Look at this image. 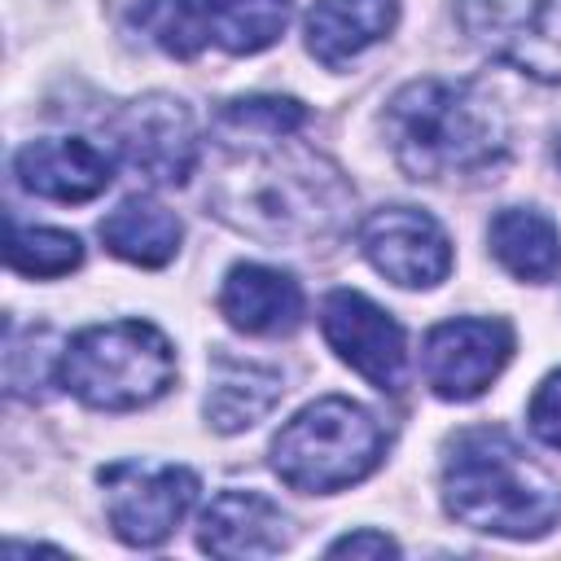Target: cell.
I'll return each instance as SVG.
<instances>
[{
  "instance_id": "1",
  "label": "cell",
  "mask_w": 561,
  "mask_h": 561,
  "mask_svg": "<svg viewBox=\"0 0 561 561\" xmlns=\"http://www.w3.org/2000/svg\"><path fill=\"white\" fill-rule=\"evenodd\" d=\"M210 210L267 245H316L351 224L355 188L320 149L298 136L224 145L206 193Z\"/></svg>"
},
{
  "instance_id": "2",
  "label": "cell",
  "mask_w": 561,
  "mask_h": 561,
  "mask_svg": "<svg viewBox=\"0 0 561 561\" xmlns=\"http://www.w3.org/2000/svg\"><path fill=\"white\" fill-rule=\"evenodd\" d=\"M386 145L421 184H473L504 167L508 118L491 92L465 79H412L381 114Z\"/></svg>"
},
{
  "instance_id": "3",
  "label": "cell",
  "mask_w": 561,
  "mask_h": 561,
  "mask_svg": "<svg viewBox=\"0 0 561 561\" xmlns=\"http://www.w3.org/2000/svg\"><path fill=\"white\" fill-rule=\"evenodd\" d=\"M443 508L482 535L539 539L561 522V482L504 430H465L447 443Z\"/></svg>"
},
{
  "instance_id": "4",
  "label": "cell",
  "mask_w": 561,
  "mask_h": 561,
  "mask_svg": "<svg viewBox=\"0 0 561 561\" xmlns=\"http://www.w3.org/2000/svg\"><path fill=\"white\" fill-rule=\"evenodd\" d=\"M57 386H66L83 408L136 412L175 386V351L149 320L92 324L61 346Z\"/></svg>"
},
{
  "instance_id": "5",
  "label": "cell",
  "mask_w": 561,
  "mask_h": 561,
  "mask_svg": "<svg viewBox=\"0 0 561 561\" xmlns=\"http://www.w3.org/2000/svg\"><path fill=\"white\" fill-rule=\"evenodd\" d=\"M386 456V430L377 416L342 394H324L294 412L272 438V469L285 486L307 495H333L364 482Z\"/></svg>"
},
{
  "instance_id": "6",
  "label": "cell",
  "mask_w": 561,
  "mask_h": 561,
  "mask_svg": "<svg viewBox=\"0 0 561 561\" xmlns=\"http://www.w3.org/2000/svg\"><path fill=\"white\" fill-rule=\"evenodd\" d=\"M105 486V517L110 530L127 548H158L175 535L197 500V473L184 465H145V460H114L96 473Z\"/></svg>"
},
{
  "instance_id": "7",
  "label": "cell",
  "mask_w": 561,
  "mask_h": 561,
  "mask_svg": "<svg viewBox=\"0 0 561 561\" xmlns=\"http://www.w3.org/2000/svg\"><path fill=\"white\" fill-rule=\"evenodd\" d=\"M465 35L535 83H561V0H460Z\"/></svg>"
},
{
  "instance_id": "8",
  "label": "cell",
  "mask_w": 561,
  "mask_h": 561,
  "mask_svg": "<svg viewBox=\"0 0 561 561\" xmlns=\"http://www.w3.org/2000/svg\"><path fill=\"white\" fill-rule=\"evenodd\" d=\"M114 145L149 184H184L197 167L202 136L193 110L171 92H145L114 114Z\"/></svg>"
},
{
  "instance_id": "9",
  "label": "cell",
  "mask_w": 561,
  "mask_h": 561,
  "mask_svg": "<svg viewBox=\"0 0 561 561\" xmlns=\"http://www.w3.org/2000/svg\"><path fill=\"white\" fill-rule=\"evenodd\" d=\"M320 329L324 342L337 351L346 368H355L368 386L394 394L408 381V333L403 324L364 298L359 289H333L320 302Z\"/></svg>"
},
{
  "instance_id": "10",
  "label": "cell",
  "mask_w": 561,
  "mask_h": 561,
  "mask_svg": "<svg viewBox=\"0 0 561 561\" xmlns=\"http://www.w3.org/2000/svg\"><path fill=\"white\" fill-rule=\"evenodd\" d=\"M508 355H513V329L504 320L460 316L430 329L421 351V373L438 399L469 403L504 373Z\"/></svg>"
},
{
  "instance_id": "11",
  "label": "cell",
  "mask_w": 561,
  "mask_h": 561,
  "mask_svg": "<svg viewBox=\"0 0 561 561\" xmlns=\"http://www.w3.org/2000/svg\"><path fill=\"white\" fill-rule=\"evenodd\" d=\"M359 254L403 289H434L451 272L443 224L416 206H381L359 224Z\"/></svg>"
},
{
  "instance_id": "12",
  "label": "cell",
  "mask_w": 561,
  "mask_h": 561,
  "mask_svg": "<svg viewBox=\"0 0 561 561\" xmlns=\"http://www.w3.org/2000/svg\"><path fill=\"white\" fill-rule=\"evenodd\" d=\"M294 543V517L263 491H219L197 522V548L228 561L276 557Z\"/></svg>"
},
{
  "instance_id": "13",
  "label": "cell",
  "mask_w": 561,
  "mask_h": 561,
  "mask_svg": "<svg viewBox=\"0 0 561 561\" xmlns=\"http://www.w3.org/2000/svg\"><path fill=\"white\" fill-rule=\"evenodd\" d=\"M13 175L26 193L48 202H92L110 188L114 162L105 149L79 136H44L26 140L13 153Z\"/></svg>"
},
{
  "instance_id": "14",
  "label": "cell",
  "mask_w": 561,
  "mask_h": 561,
  "mask_svg": "<svg viewBox=\"0 0 561 561\" xmlns=\"http://www.w3.org/2000/svg\"><path fill=\"white\" fill-rule=\"evenodd\" d=\"M219 316L250 337L294 333L302 324V289L289 272L267 263H237L219 285Z\"/></svg>"
},
{
  "instance_id": "15",
  "label": "cell",
  "mask_w": 561,
  "mask_h": 561,
  "mask_svg": "<svg viewBox=\"0 0 561 561\" xmlns=\"http://www.w3.org/2000/svg\"><path fill=\"white\" fill-rule=\"evenodd\" d=\"M399 22V0H316L307 13V53L337 70L381 44Z\"/></svg>"
},
{
  "instance_id": "16",
  "label": "cell",
  "mask_w": 561,
  "mask_h": 561,
  "mask_svg": "<svg viewBox=\"0 0 561 561\" xmlns=\"http://www.w3.org/2000/svg\"><path fill=\"white\" fill-rule=\"evenodd\" d=\"M285 394V377L272 364L215 355L210 359V386H206V425L215 434H241L259 425Z\"/></svg>"
},
{
  "instance_id": "17",
  "label": "cell",
  "mask_w": 561,
  "mask_h": 561,
  "mask_svg": "<svg viewBox=\"0 0 561 561\" xmlns=\"http://www.w3.org/2000/svg\"><path fill=\"white\" fill-rule=\"evenodd\" d=\"M486 245L495 263L517 280H552L561 272V228L530 206H508L491 219Z\"/></svg>"
},
{
  "instance_id": "18",
  "label": "cell",
  "mask_w": 561,
  "mask_h": 561,
  "mask_svg": "<svg viewBox=\"0 0 561 561\" xmlns=\"http://www.w3.org/2000/svg\"><path fill=\"white\" fill-rule=\"evenodd\" d=\"M180 219L153 197H127L101 219V241L114 259L136 267H162L180 250Z\"/></svg>"
},
{
  "instance_id": "19",
  "label": "cell",
  "mask_w": 561,
  "mask_h": 561,
  "mask_svg": "<svg viewBox=\"0 0 561 561\" xmlns=\"http://www.w3.org/2000/svg\"><path fill=\"white\" fill-rule=\"evenodd\" d=\"M118 26L167 57H193L210 39L206 0H110Z\"/></svg>"
},
{
  "instance_id": "20",
  "label": "cell",
  "mask_w": 561,
  "mask_h": 561,
  "mask_svg": "<svg viewBox=\"0 0 561 561\" xmlns=\"http://www.w3.org/2000/svg\"><path fill=\"white\" fill-rule=\"evenodd\" d=\"M285 22H289V0H206L210 39L237 57L272 48Z\"/></svg>"
},
{
  "instance_id": "21",
  "label": "cell",
  "mask_w": 561,
  "mask_h": 561,
  "mask_svg": "<svg viewBox=\"0 0 561 561\" xmlns=\"http://www.w3.org/2000/svg\"><path fill=\"white\" fill-rule=\"evenodd\" d=\"M302 123L307 110L294 96H237L215 114V136L219 145H254V140L298 136Z\"/></svg>"
},
{
  "instance_id": "22",
  "label": "cell",
  "mask_w": 561,
  "mask_h": 561,
  "mask_svg": "<svg viewBox=\"0 0 561 561\" xmlns=\"http://www.w3.org/2000/svg\"><path fill=\"white\" fill-rule=\"evenodd\" d=\"M4 263L22 276L35 280H53L66 276L83 263V241L66 228H35V224H18L9 219V241H4Z\"/></svg>"
},
{
  "instance_id": "23",
  "label": "cell",
  "mask_w": 561,
  "mask_h": 561,
  "mask_svg": "<svg viewBox=\"0 0 561 561\" xmlns=\"http://www.w3.org/2000/svg\"><path fill=\"white\" fill-rule=\"evenodd\" d=\"M526 421H530V434H535L539 443H548V447L561 451V368L539 381V390L530 394Z\"/></svg>"
},
{
  "instance_id": "24",
  "label": "cell",
  "mask_w": 561,
  "mask_h": 561,
  "mask_svg": "<svg viewBox=\"0 0 561 561\" xmlns=\"http://www.w3.org/2000/svg\"><path fill=\"white\" fill-rule=\"evenodd\" d=\"M329 557H399V543L386 530L364 526V530H351V535L333 539L329 543Z\"/></svg>"
},
{
  "instance_id": "25",
  "label": "cell",
  "mask_w": 561,
  "mask_h": 561,
  "mask_svg": "<svg viewBox=\"0 0 561 561\" xmlns=\"http://www.w3.org/2000/svg\"><path fill=\"white\" fill-rule=\"evenodd\" d=\"M557 158H561V149H557Z\"/></svg>"
}]
</instances>
